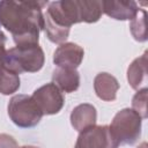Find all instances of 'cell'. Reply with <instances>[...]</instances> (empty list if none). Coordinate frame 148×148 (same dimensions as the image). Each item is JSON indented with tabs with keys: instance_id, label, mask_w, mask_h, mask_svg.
I'll return each mask as SVG.
<instances>
[{
	"instance_id": "cell-3",
	"label": "cell",
	"mask_w": 148,
	"mask_h": 148,
	"mask_svg": "<svg viewBox=\"0 0 148 148\" xmlns=\"http://www.w3.org/2000/svg\"><path fill=\"white\" fill-rule=\"evenodd\" d=\"M44 61V52L38 44L15 46L6 51L3 57V67L18 75L24 72H38L42 69Z\"/></svg>"
},
{
	"instance_id": "cell-5",
	"label": "cell",
	"mask_w": 148,
	"mask_h": 148,
	"mask_svg": "<svg viewBox=\"0 0 148 148\" xmlns=\"http://www.w3.org/2000/svg\"><path fill=\"white\" fill-rule=\"evenodd\" d=\"M7 110L10 120L22 128L36 126L44 116L32 97L24 94L13 96L8 103Z\"/></svg>"
},
{
	"instance_id": "cell-11",
	"label": "cell",
	"mask_w": 148,
	"mask_h": 148,
	"mask_svg": "<svg viewBox=\"0 0 148 148\" xmlns=\"http://www.w3.org/2000/svg\"><path fill=\"white\" fill-rule=\"evenodd\" d=\"M97 112L95 106L91 104L84 103L80 104L73 109L71 113V124L77 132H82L83 130L91 127L96 124Z\"/></svg>"
},
{
	"instance_id": "cell-12",
	"label": "cell",
	"mask_w": 148,
	"mask_h": 148,
	"mask_svg": "<svg viewBox=\"0 0 148 148\" xmlns=\"http://www.w3.org/2000/svg\"><path fill=\"white\" fill-rule=\"evenodd\" d=\"M127 81L135 90L147 88V52L132 61L127 69Z\"/></svg>"
},
{
	"instance_id": "cell-17",
	"label": "cell",
	"mask_w": 148,
	"mask_h": 148,
	"mask_svg": "<svg viewBox=\"0 0 148 148\" xmlns=\"http://www.w3.org/2000/svg\"><path fill=\"white\" fill-rule=\"evenodd\" d=\"M147 88L138 90V92L134 95L132 99V109L142 118H147Z\"/></svg>"
},
{
	"instance_id": "cell-7",
	"label": "cell",
	"mask_w": 148,
	"mask_h": 148,
	"mask_svg": "<svg viewBox=\"0 0 148 148\" xmlns=\"http://www.w3.org/2000/svg\"><path fill=\"white\" fill-rule=\"evenodd\" d=\"M31 97L43 114H56L64 106V96L54 83H46L39 87L34 91Z\"/></svg>"
},
{
	"instance_id": "cell-9",
	"label": "cell",
	"mask_w": 148,
	"mask_h": 148,
	"mask_svg": "<svg viewBox=\"0 0 148 148\" xmlns=\"http://www.w3.org/2000/svg\"><path fill=\"white\" fill-rule=\"evenodd\" d=\"M135 1H102V12L114 20H133L139 12Z\"/></svg>"
},
{
	"instance_id": "cell-2",
	"label": "cell",
	"mask_w": 148,
	"mask_h": 148,
	"mask_svg": "<svg viewBox=\"0 0 148 148\" xmlns=\"http://www.w3.org/2000/svg\"><path fill=\"white\" fill-rule=\"evenodd\" d=\"M46 14L60 27L69 28L80 22L95 23L101 18L102 1L62 0L49 3Z\"/></svg>"
},
{
	"instance_id": "cell-20",
	"label": "cell",
	"mask_w": 148,
	"mask_h": 148,
	"mask_svg": "<svg viewBox=\"0 0 148 148\" xmlns=\"http://www.w3.org/2000/svg\"><path fill=\"white\" fill-rule=\"evenodd\" d=\"M138 148H147V143H146V142H142Z\"/></svg>"
},
{
	"instance_id": "cell-13",
	"label": "cell",
	"mask_w": 148,
	"mask_h": 148,
	"mask_svg": "<svg viewBox=\"0 0 148 148\" xmlns=\"http://www.w3.org/2000/svg\"><path fill=\"white\" fill-rule=\"evenodd\" d=\"M52 83H54L60 90H64L65 92H73L77 90L80 86V75L76 69L58 67L52 73Z\"/></svg>"
},
{
	"instance_id": "cell-16",
	"label": "cell",
	"mask_w": 148,
	"mask_h": 148,
	"mask_svg": "<svg viewBox=\"0 0 148 148\" xmlns=\"http://www.w3.org/2000/svg\"><path fill=\"white\" fill-rule=\"evenodd\" d=\"M130 30L132 36L138 42L147 40V29H146V10L139 9L138 14L133 20H131Z\"/></svg>"
},
{
	"instance_id": "cell-14",
	"label": "cell",
	"mask_w": 148,
	"mask_h": 148,
	"mask_svg": "<svg viewBox=\"0 0 148 148\" xmlns=\"http://www.w3.org/2000/svg\"><path fill=\"white\" fill-rule=\"evenodd\" d=\"M44 31L46 34V37L56 44H62L69 35V28L60 27L57 23L52 21V18L45 13L44 14Z\"/></svg>"
},
{
	"instance_id": "cell-18",
	"label": "cell",
	"mask_w": 148,
	"mask_h": 148,
	"mask_svg": "<svg viewBox=\"0 0 148 148\" xmlns=\"http://www.w3.org/2000/svg\"><path fill=\"white\" fill-rule=\"evenodd\" d=\"M0 148H18L16 140L6 133L0 134Z\"/></svg>"
},
{
	"instance_id": "cell-10",
	"label": "cell",
	"mask_w": 148,
	"mask_h": 148,
	"mask_svg": "<svg viewBox=\"0 0 148 148\" xmlns=\"http://www.w3.org/2000/svg\"><path fill=\"white\" fill-rule=\"evenodd\" d=\"M94 89L98 98L105 102H112L117 97L119 83L114 76L109 73H99L95 76Z\"/></svg>"
},
{
	"instance_id": "cell-4",
	"label": "cell",
	"mask_w": 148,
	"mask_h": 148,
	"mask_svg": "<svg viewBox=\"0 0 148 148\" xmlns=\"http://www.w3.org/2000/svg\"><path fill=\"white\" fill-rule=\"evenodd\" d=\"M141 121L133 109H123L113 117L109 131L118 145H134L141 135Z\"/></svg>"
},
{
	"instance_id": "cell-19",
	"label": "cell",
	"mask_w": 148,
	"mask_h": 148,
	"mask_svg": "<svg viewBox=\"0 0 148 148\" xmlns=\"http://www.w3.org/2000/svg\"><path fill=\"white\" fill-rule=\"evenodd\" d=\"M5 44H6V37H5L3 32L0 31V68L3 66V57L6 53Z\"/></svg>"
},
{
	"instance_id": "cell-8",
	"label": "cell",
	"mask_w": 148,
	"mask_h": 148,
	"mask_svg": "<svg viewBox=\"0 0 148 148\" xmlns=\"http://www.w3.org/2000/svg\"><path fill=\"white\" fill-rule=\"evenodd\" d=\"M84 51L75 43H62L53 53V62L60 68L76 69L83 59Z\"/></svg>"
},
{
	"instance_id": "cell-6",
	"label": "cell",
	"mask_w": 148,
	"mask_h": 148,
	"mask_svg": "<svg viewBox=\"0 0 148 148\" xmlns=\"http://www.w3.org/2000/svg\"><path fill=\"white\" fill-rule=\"evenodd\" d=\"M119 145L112 138L109 126L94 125L80 132L75 148H118Z\"/></svg>"
},
{
	"instance_id": "cell-15",
	"label": "cell",
	"mask_w": 148,
	"mask_h": 148,
	"mask_svg": "<svg viewBox=\"0 0 148 148\" xmlns=\"http://www.w3.org/2000/svg\"><path fill=\"white\" fill-rule=\"evenodd\" d=\"M18 88H20L18 75L2 66L0 68V92L2 95H10L16 92Z\"/></svg>"
},
{
	"instance_id": "cell-21",
	"label": "cell",
	"mask_w": 148,
	"mask_h": 148,
	"mask_svg": "<svg viewBox=\"0 0 148 148\" xmlns=\"http://www.w3.org/2000/svg\"><path fill=\"white\" fill-rule=\"evenodd\" d=\"M20 148H38V147H35V146H23V147H20Z\"/></svg>"
},
{
	"instance_id": "cell-1",
	"label": "cell",
	"mask_w": 148,
	"mask_h": 148,
	"mask_svg": "<svg viewBox=\"0 0 148 148\" xmlns=\"http://www.w3.org/2000/svg\"><path fill=\"white\" fill-rule=\"evenodd\" d=\"M47 1H0V23L13 36L16 46L38 44L44 28L42 9Z\"/></svg>"
}]
</instances>
